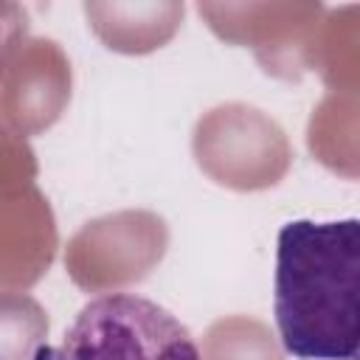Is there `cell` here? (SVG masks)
Wrapping results in <instances>:
<instances>
[{
    "label": "cell",
    "mask_w": 360,
    "mask_h": 360,
    "mask_svg": "<svg viewBox=\"0 0 360 360\" xmlns=\"http://www.w3.org/2000/svg\"><path fill=\"white\" fill-rule=\"evenodd\" d=\"M51 360H202V354L166 307L135 292H107L79 309Z\"/></svg>",
    "instance_id": "cell-2"
},
{
    "label": "cell",
    "mask_w": 360,
    "mask_h": 360,
    "mask_svg": "<svg viewBox=\"0 0 360 360\" xmlns=\"http://www.w3.org/2000/svg\"><path fill=\"white\" fill-rule=\"evenodd\" d=\"M273 312L287 354L360 360V219L281 225Z\"/></svg>",
    "instance_id": "cell-1"
}]
</instances>
